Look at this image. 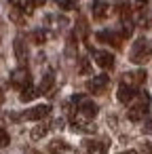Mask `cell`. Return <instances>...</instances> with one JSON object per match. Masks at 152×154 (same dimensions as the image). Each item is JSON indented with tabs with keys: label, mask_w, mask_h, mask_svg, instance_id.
<instances>
[{
	"label": "cell",
	"mask_w": 152,
	"mask_h": 154,
	"mask_svg": "<svg viewBox=\"0 0 152 154\" xmlns=\"http://www.w3.org/2000/svg\"><path fill=\"white\" fill-rule=\"evenodd\" d=\"M120 154H137V152H133V150H127V152H120Z\"/></svg>",
	"instance_id": "4316f807"
},
{
	"label": "cell",
	"mask_w": 152,
	"mask_h": 154,
	"mask_svg": "<svg viewBox=\"0 0 152 154\" xmlns=\"http://www.w3.org/2000/svg\"><path fill=\"white\" fill-rule=\"evenodd\" d=\"M135 95H137V89H135V87L120 82V87H118V91H116V97H118L120 103H131Z\"/></svg>",
	"instance_id": "9c48e42d"
},
{
	"label": "cell",
	"mask_w": 152,
	"mask_h": 154,
	"mask_svg": "<svg viewBox=\"0 0 152 154\" xmlns=\"http://www.w3.org/2000/svg\"><path fill=\"white\" fill-rule=\"evenodd\" d=\"M38 95H40V91H38V89H36V87H34L32 82H30L28 87H23V89H21V95H19V99H21L23 103H28V101L36 99Z\"/></svg>",
	"instance_id": "5bb4252c"
},
{
	"label": "cell",
	"mask_w": 152,
	"mask_h": 154,
	"mask_svg": "<svg viewBox=\"0 0 152 154\" xmlns=\"http://www.w3.org/2000/svg\"><path fill=\"white\" fill-rule=\"evenodd\" d=\"M9 2H11V7L21 9L26 15H32V13H34V9H36V7H42L47 0H9Z\"/></svg>",
	"instance_id": "8992f818"
},
{
	"label": "cell",
	"mask_w": 152,
	"mask_h": 154,
	"mask_svg": "<svg viewBox=\"0 0 152 154\" xmlns=\"http://www.w3.org/2000/svg\"><path fill=\"white\" fill-rule=\"evenodd\" d=\"M49 114H51V106L42 103V106H36V108L28 110L21 118H26V120H42V118H47Z\"/></svg>",
	"instance_id": "52a82bcc"
},
{
	"label": "cell",
	"mask_w": 152,
	"mask_h": 154,
	"mask_svg": "<svg viewBox=\"0 0 152 154\" xmlns=\"http://www.w3.org/2000/svg\"><path fill=\"white\" fill-rule=\"evenodd\" d=\"M76 32H78L82 38H85V36H87V32H89V28H87V23H85V19H82V17H80V19H78V23H76Z\"/></svg>",
	"instance_id": "44dd1931"
},
{
	"label": "cell",
	"mask_w": 152,
	"mask_h": 154,
	"mask_svg": "<svg viewBox=\"0 0 152 154\" xmlns=\"http://www.w3.org/2000/svg\"><path fill=\"white\" fill-rule=\"evenodd\" d=\"M93 59H95V63H97L99 68H104V70L114 68V55L108 53V51H93Z\"/></svg>",
	"instance_id": "ba28073f"
},
{
	"label": "cell",
	"mask_w": 152,
	"mask_h": 154,
	"mask_svg": "<svg viewBox=\"0 0 152 154\" xmlns=\"http://www.w3.org/2000/svg\"><path fill=\"white\" fill-rule=\"evenodd\" d=\"M141 131H144L146 135H152V116H148V118H146V122H144Z\"/></svg>",
	"instance_id": "603a6c76"
},
{
	"label": "cell",
	"mask_w": 152,
	"mask_h": 154,
	"mask_svg": "<svg viewBox=\"0 0 152 154\" xmlns=\"http://www.w3.org/2000/svg\"><path fill=\"white\" fill-rule=\"evenodd\" d=\"M108 82H110V78H108L106 74H99V76H95V78H91V80L87 82V89H89L91 93H95V95H101V93L108 89Z\"/></svg>",
	"instance_id": "5b68a950"
},
{
	"label": "cell",
	"mask_w": 152,
	"mask_h": 154,
	"mask_svg": "<svg viewBox=\"0 0 152 154\" xmlns=\"http://www.w3.org/2000/svg\"><path fill=\"white\" fill-rule=\"evenodd\" d=\"M97 40L99 42H108V45H112V47H120L123 45V34H114V32H110V30H106V32H99L97 34Z\"/></svg>",
	"instance_id": "7c38bea8"
},
{
	"label": "cell",
	"mask_w": 152,
	"mask_h": 154,
	"mask_svg": "<svg viewBox=\"0 0 152 154\" xmlns=\"http://www.w3.org/2000/svg\"><path fill=\"white\" fill-rule=\"evenodd\" d=\"M72 101L78 106L80 118H87V120L95 118V114H97V106H95L91 99H87V97H82V95H74V97H72Z\"/></svg>",
	"instance_id": "3957f363"
},
{
	"label": "cell",
	"mask_w": 152,
	"mask_h": 154,
	"mask_svg": "<svg viewBox=\"0 0 152 154\" xmlns=\"http://www.w3.org/2000/svg\"><path fill=\"white\" fill-rule=\"evenodd\" d=\"M47 131H49V125H47V122H42V125L34 127V129H32V139H40V137H45V135H47Z\"/></svg>",
	"instance_id": "d6986e66"
},
{
	"label": "cell",
	"mask_w": 152,
	"mask_h": 154,
	"mask_svg": "<svg viewBox=\"0 0 152 154\" xmlns=\"http://www.w3.org/2000/svg\"><path fill=\"white\" fill-rule=\"evenodd\" d=\"M9 133L7 131H2V129H0V148H5V146H9Z\"/></svg>",
	"instance_id": "cb8c5ba5"
},
{
	"label": "cell",
	"mask_w": 152,
	"mask_h": 154,
	"mask_svg": "<svg viewBox=\"0 0 152 154\" xmlns=\"http://www.w3.org/2000/svg\"><path fill=\"white\" fill-rule=\"evenodd\" d=\"M125 5H127V9L131 13H135V11H144L148 7V0H127Z\"/></svg>",
	"instance_id": "e0dca14e"
},
{
	"label": "cell",
	"mask_w": 152,
	"mask_h": 154,
	"mask_svg": "<svg viewBox=\"0 0 152 154\" xmlns=\"http://www.w3.org/2000/svg\"><path fill=\"white\" fill-rule=\"evenodd\" d=\"M150 57H152V42H148L146 38H137L131 47L129 59L133 63H146Z\"/></svg>",
	"instance_id": "7a4b0ae2"
},
{
	"label": "cell",
	"mask_w": 152,
	"mask_h": 154,
	"mask_svg": "<svg viewBox=\"0 0 152 154\" xmlns=\"http://www.w3.org/2000/svg\"><path fill=\"white\" fill-rule=\"evenodd\" d=\"M13 49H15V57H17V61L23 66V63L28 61V47H26V40H23V36H17V38H15V42H13Z\"/></svg>",
	"instance_id": "30bf717a"
},
{
	"label": "cell",
	"mask_w": 152,
	"mask_h": 154,
	"mask_svg": "<svg viewBox=\"0 0 152 154\" xmlns=\"http://www.w3.org/2000/svg\"><path fill=\"white\" fill-rule=\"evenodd\" d=\"M55 2H57V7L64 9V11H72V9H74V2H72V0H55Z\"/></svg>",
	"instance_id": "7402d4cb"
},
{
	"label": "cell",
	"mask_w": 152,
	"mask_h": 154,
	"mask_svg": "<svg viewBox=\"0 0 152 154\" xmlns=\"http://www.w3.org/2000/svg\"><path fill=\"white\" fill-rule=\"evenodd\" d=\"M32 82V76H30V70L26 68V66H21V68H17V70H13V74H11V85L15 87V89H23V87H28Z\"/></svg>",
	"instance_id": "277c9868"
},
{
	"label": "cell",
	"mask_w": 152,
	"mask_h": 154,
	"mask_svg": "<svg viewBox=\"0 0 152 154\" xmlns=\"http://www.w3.org/2000/svg\"><path fill=\"white\" fill-rule=\"evenodd\" d=\"M93 17L95 19H106L108 17V5L106 2H101V0H95V2H93Z\"/></svg>",
	"instance_id": "9a60e30c"
},
{
	"label": "cell",
	"mask_w": 152,
	"mask_h": 154,
	"mask_svg": "<svg viewBox=\"0 0 152 154\" xmlns=\"http://www.w3.org/2000/svg\"><path fill=\"white\" fill-rule=\"evenodd\" d=\"M11 19H13L15 23H19V26H23V23H26V13H23L21 9H17V7H13V9H11Z\"/></svg>",
	"instance_id": "ac0fdd59"
},
{
	"label": "cell",
	"mask_w": 152,
	"mask_h": 154,
	"mask_svg": "<svg viewBox=\"0 0 152 154\" xmlns=\"http://www.w3.org/2000/svg\"><path fill=\"white\" fill-rule=\"evenodd\" d=\"M89 72H91V63L82 57V59H80V74H89Z\"/></svg>",
	"instance_id": "d4e9b609"
},
{
	"label": "cell",
	"mask_w": 152,
	"mask_h": 154,
	"mask_svg": "<svg viewBox=\"0 0 152 154\" xmlns=\"http://www.w3.org/2000/svg\"><path fill=\"white\" fill-rule=\"evenodd\" d=\"M123 82H125V85H131V87H139V85L146 82V72H144V70L127 72V74H123Z\"/></svg>",
	"instance_id": "8fae6325"
},
{
	"label": "cell",
	"mask_w": 152,
	"mask_h": 154,
	"mask_svg": "<svg viewBox=\"0 0 152 154\" xmlns=\"http://www.w3.org/2000/svg\"><path fill=\"white\" fill-rule=\"evenodd\" d=\"M150 93L148 91H141V93H137V101L129 108V112H127V118L131 120V122H137V120H141L146 114H148V110H150Z\"/></svg>",
	"instance_id": "6da1fadb"
},
{
	"label": "cell",
	"mask_w": 152,
	"mask_h": 154,
	"mask_svg": "<svg viewBox=\"0 0 152 154\" xmlns=\"http://www.w3.org/2000/svg\"><path fill=\"white\" fill-rule=\"evenodd\" d=\"M2 99H5V93H2V89H0V103H2Z\"/></svg>",
	"instance_id": "484cf974"
},
{
	"label": "cell",
	"mask_w": 152,
	"mask_h": 154,
	"mask_svg": "<svg viewBox=\"0 0 152 154\" xmlns=\"http://www.w3.org/2000/svg\"><path fill=\"white\" fill-rule=\"evenodd\" d=\"M53 82H55V76H53V72L45 74V78H42V82H40V87H38L40 95H42V93H49V91L53 89Z\"/></svg>",
	"instance_id": "2e32d148"
},
{
	"label": "cell",
	"mask_w": 152,
	"mask_h": 154,
	"mask_svg": "<svg viewBox=\"0 0 152 154\" xmlns=\"http://www.w3.org/2000/svg\"><path fill=\"white\" fill-rule=\"evenodd\" d=\"M106 148H108V141H106V139H104V141H95V139L85 141V150L91 152V154H104Z\"/></svg>",
	"instance_id": "4fadbf2b"
},
{
	"label": "cell",
	"mask_w": 152,
	"mask_h": 154,
	"mask_svg": "<svg viewBox=\"0 0 152 154\" xmlns=\"http://www.w3.org/2000/svg\"><path fill=\"white\" fill-rule=\"evenodd\" d=\"M32 40H34L36 45H45V42H47V30H34Z\"/></svg>",
	"instance_id": "ffe728a7"
}]
</instances>
